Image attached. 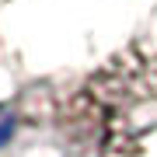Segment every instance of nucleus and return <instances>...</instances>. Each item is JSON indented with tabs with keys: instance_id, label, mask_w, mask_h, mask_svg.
<instances>
[{
	"instance_id": "2",
	"label": "nucleus",
	"mask_w": 157,
	"mask_h": 157,
	"mask_svg": "<svg viewBox=\"0 0 157 157\" xmlns=\"http://www.w3.org/2000/svg\"><path fill=\"white\" fill-rule=\"evenodd\" d=\"M11 133H14V122H11V115H7V108H0V147L11 140Z\"/></svg>"
},
{
	"instance_id": "1",
	"label": "nucleus",
	"mask_w": 157,
	"mask_h": 157,
	"mask_svg": "<svg viewBox=\"0 0 157 157\" xmlns=\"http://www.w3.org/2000/svg\"><path fill=\"white\" fill-rule=\"evenodd\" d=\"M147 115H157V52L126 45L63 98L59 133L80 157H140Z\"/></svg>"
}]
</instances>
